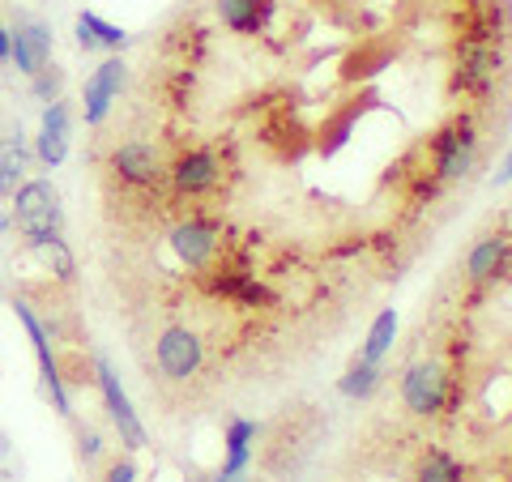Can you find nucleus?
<instances>
[{
  "label": "nucleus",
  "mask_w": 512,
  "mask_h": 482,
  "mask_svg": "<svg viewBox=\"0 0 512 482\" xmlns=\"http://www.w3.org/2000/svg\"><path fill=\"white\" fill-rule=\"evenodd\" d=\"M478 141L483 137H478L474 116H453L444 128H436V133L423 141L431 171H436L444 184L466 180V175L474 171V163H478Z\"/></svg>",
  "instance_id": "obj_1"
},
{
  "label": "nucleus",
  "mask_w": 512,
  "mask_h": 482,
  "mask_svg": "<svg viewBox=\"0 0 512 482\" xmlns=\"http://www.w3.org/2000/svg\"><path fill=\"white\" fill-rule=\"evenodd\" d=\"M508 73V56L495 43H457V69H453V94L474 103H487L495 94V82Z\"/></svg>",
  "instance_id": "obj_2"
},
{
  "label": "nucleus",
  "mask_w": 512,
  "mask_h": 482,
  "mask_svg": "<svg viewBox=\"0 0 512 482\" xmlns=\"http://www.w3.org/2000/svg\"><path fill=\"white\" fill-rule=\"evenodd\" d=\"M453 401V372L436 359H419L402 372V406L414 419H440Z\"/></svg>",
  "instance_id": "obj_3"
},
{
  "label": "nucleus",
  "mask_w": 512,
  "mask_h": 482,
  "mask_svg": "<svg viewBox=\"0 0 512 482\" xmlns=\"http://www.w3.org/2000/svg\"><path fill=\"white\" fill-rule=\"evenodd\" d=\"M9 201H13V227H18L30 244L47 239V235H60V222H64L60 192L47 180H26Z\"/></svg>",
  "instance_id": "obj_4"
},
{
  "label": "nucleus",
  "mask_w": 512,
  "mask_h": 482,
  "mask_svg": "<svg viewBox=\"0 0 512 482\" xmlns=\"http://www.w3.org/2000/svg\"><path fill=\"white\" fill-rule=\"evenodd\" d=\"M222 154L214 146H188L171 158V167H167V180L175 188V197H184V201H201V197H210V192H218L222 184Z\"/></svg>",
  "instance_id": "obj_5"
},
{
  "label": "nucleus",
  "mask_w": 512,
  "mask_h": 482,
  "mask_svg": "<svg viewBox=\"0 0 512 482\" xmlns=\"http://www.w3.org/2000/svg\"><path fill=\"white\" fill-rule=\"evenodd\" d=\"M171 252L180 256V265H188L192 273L210 269L222 256V222L205 218V214H192L184 222H175L171 227Z\"/></svg>",
  "instance_id": "obj_6"
},
{
  "label": "nucleus",
  "mask_w": 512,
  "mask_h": 482,
  "mask_svg": "<svg viewBox=\"0 0 512 482\" xmlns=\"http://www.w3.org/2000/svg\"><path fill=\"white\" fill-rule=\"evenodd\" d=\"M94 384H99V393H103V406H107V419L116 423L120 431V444L124 448H146V423L137 419V410H133V401H128L124 393V384L116 376V367H111L107 359H94Z\"/></svg>",
  "instance_id": "obj_7"
},
{
  "label": "nucleus",
  "mask_w": 512,
  "mask_h": 482,
  "mask_svg": "<svg viewBox=\"0 0 512 482\" xmlns=\"http://www.w3.org/2000/svg\"><path fill=\"white\" fill-rule=\"evenodd\" d=\"M124 82H128V64L120 56H107L99 69L86 77V86H82V120L90 128H99L111 116V107H116Z\"/></svg>",
  "instance_id": "obj_8"
},
{
  "label": "nucleus",
  "mask_w": 512,
  "mask_h": 482,
  "mask_svg": "<svg viewBox=\"0 0 512 482\" xmlns=\"http://www.w3.org/2000/svg\"><path fill=\"white\" fill-rule=\"evenodd\" d=\"M18 308V320H22V329L30 337V346H35V359H39V372H43V384H47V397H52V406L69 419L73 414V401H69V389H64V376H60V359H56V350H52V337H47V329L39 325V316L30 312V303H13Z\"/></svg>",
  "instance_id": "obj_9"
},
{
  "label": "nucleus",
  "mask_w": 512,
  "mask_h": 482,
  "mask_svg": "<svg viewBox=\"0 0 512 482\" xmlns=\"http://www.w3.org/2000/svg\"><path fill=\"white\" fill-rule=\"evenodd\" d=\"M158 372H163L167 380L175 384H184L201 372V363H205V346H201V337L184 329V325H175V329H163V337H158Z\"/></svg>",
  "instance_id": "obj_10"
},
{
  "label": "nucleus",
  "mask_w": 512,
  "mask_h": 482,
  "mask_svg": "<svg viewBox=\"0 0 512 482\" xmlns=\"http://www.w3.org/2000/svg\"><path fill=\"white\" fill-rule=\"evenodd\" d=\"M111 175L128 188H154L167 175V167L150 141H124V146L111 150Z\"/></svg>",
  "instance_id": "obj_11"
},
{
  "label": "nucleus",
  "mask_w": 512,
  "mask_h": 482,
  "mask_svg": "<svg viewBox=\"0 0 512 482\" xmlns=\"http://www.w3.org/2000/svg\"><path fill=\"white\" fill-rule=\"evenodd\" d=\"M512 265V235L508 231H491L478 235V244L466 252V282L470 286H491L500 282Z\"/></svg>",
  "instance_id": "obj_12"
},
{
  "label": "nucleus",
  "mask_w": 512,
  "mask_h": 482,
  "mask_svg": "<svg viewBox=\"0 0 512 482\" xmlns=\"http://www.w3.org/2000/svg\"><path fill=\"white\" fill-rule=\"evenodd\" d=\"M9 60L18 64V73H26V77L47 69V64H52V30L35 18L18 22L9 30Z\"/></svg>",
  "instance_id": "obj_13"
},
{
  "label": "nucleus",
  "mask_w": 512,
  "mask_h": 482,
  "mask_svg": "<svg viewBox=\"0 0 512 482\" xmlns=\"http://www.w3.org/2000/svg\"><path fill=\"white\" fill-rule=\"evenodd\" d=\"M35 154H39L43 167H60L64 154H69V107H64V99H56V103L43 107L39 137H35Z\"/></svg>",
  "instance_id": "obj_14"
},
{
  "label": "nucleus",
  "mask_w": 512,
  "mask_h": 482,
  "mask_svg": "<svg viewBox=\"0 0 512 482\" xmlns=\"http://www.w3.org/2000/svg\"><path fill=\"white\" fill-rule=\"evenodd\" d=\"M214 5L222 26L244 39H256L269 26V18H274V0H214Z\"/></svg>",
  "instance_id": "obj_15"
},
{
  "label": "nucleus",
  "mask_w": 512,
  "mask_h": 482,
  "mask_svg": "<svg viewBox=\"0 0 512 482\" xmlns=\"http://www.w3.org/2000/svg\"><path fill=\"white\" fill-rule=\"evenodd\" d=\"M367 103H376L372 94H363V99H350L346 107L333 111V116H325V124L316 128V150L325 154V158L338 154L346 141H350V133H355V120L363 116V107H367Z\"/></svg>",
  "instance_id": "obj_16"
},
{
  "label": "nucleus",
  "mask_w": 512,
  "mask_h": 482,
  "mask_svg": "<svg viewBox=\"0 0 512 482\" xmlns=\"http://www.w3.org/2000/svg\"><path fill=\"white\" fill-rule=\"evenodd\" d=\"M77 47L82 52H124L128 47V35L120 26H111V22H103L99 13H90V9H82L77 13Z\"/></svg>",
  "instance_id": "obj_17"
},
{
  "label": "nucleus",
  "mask_w": 512,
  "mask_h": 482,
  "mask_svg": "<svg viewBox=\"0 0 512 482\" xmlns=\"http://www.w3.org/2000/svg\"><path fill=\"white\" fill-rule=\"evenodd\" d=\"M414 482H466V465L448 453V448L431 444L414 461Z\"/></svg>",
  "instance_id": "obj_18"
},
{
  "label": "nucleus",
  "mask_w": 512,
  "mask_h": 482,
  "mask_svg": "<svg viewBox=\"0 0 512 482\" xmlns=\"http://www.w3.org/2000/svg\"><path fill=\"white\" fill-rule=\"evenodd\" d=\"M256 436H261V431H256V423H248V419H231L227 423V465H222L218 474H244L248 465H252V444H256Z\"/></svg>",
  "instance_id": "obj_19"
},
{
  "label": "nucleus",
  "mask_w": 512,
  "mask_h": 482,
  "mask_svg": "<svg viewBox=\"0 0 512 482\" xmlns=\"http://www.w3.org/2000/svg\"><path fill=\"white\" fill-rule=\"evenodd\" d=\"M389 60H393L389 47L367 39V43H359L355 52L342 60V82H363V77H376L380 69H389Z\"/></svg>",
  "instance_id": "obj_20"
},
{
  "label": "nucleus",
  "mask_w": 512,
  "mask_h": 482,
  "mask_svg": "<svg viewBox=\"0 0 512 482\" xmlns=\"http://www.w3.org/2000/svg\"><path fill=\"white\" fill-rule=\"evenodd\" d=\"M26 163H30V150H26V141H22V137L0 141V197H13V192L22 188Z\"/></svg>",
  "instance_id": "obj_21"
},
{
  "label": "nucleus",
  "mask_w": 512,
  "mask_h": 482,
  "mask_svg": "<svg viewBox=\"0 0 512 482\" xmlns=\"http://www.w3.org/2000/svg\"><path fill=\"white\" fill-rule=\"evenodd\" d=\"M393 342H397V312L384 308V312L372 320V329H367V342H363V350H359V359H363V363H380V359L393 350Z\"/></svg>",
  "instance_id": "obj_22"
},
{
  "label": "nucleus",
  "mask_w": 512,
  "mask_h": 482,
  "mask_svg": "<svg viewBox=\"0 0 512 482\" xmlns=\"http://www.w3.org/2000/svg\"><path fill=\"white\" fill-rule=\"evenodd\" d=\"M380 384H384L380 363H363V359H355V363H350V372L338 380V393L350 397V401H367V397L380 389Z\"/></svg>",
  "instance_id": "obj_23"
},
{
  "label": "nucleus",
  "mask_w": 512,
  "mask_h": 482,
  "mask_svg": "<svg viewBox=\"0 0 512 482\" xmlns=\"http://www.w3.org/2000/svg\"><path fill=\"white\" fill-rule=\"evenodd\" d=\"M35 248L39 256H43V265L56 273L60 282H73V273H77V261H73V252H69V244H64L60 235H47V239H35Z\"/></svg>",
  "instance_id": "obj_24"
},
{
  "label": "nucleus",
  "mask_w": 512,
  "mask_h": 482,
  "mask_svg": "<svg viewBox=\"0 0 512 482\" xmlns=\"http://www.w3.org/2000/svg\"><path fill=\"white\" fill-rule=\"evenodd\" d=\"M30 82H35V94H39V99L56 103V99H60V90H64V73L56 69V64H47V69H39L35 77H30Z\"/></svg>",
  "instance_id": "obj_25"
},
{
  "label": "nucleus",
  "mask_w": 512,
  "mask_h": 482,
  "mask_svg": "<svg viewBox=\"0 0 512 482\" xmlns=\"http://www.w3.org/2000/svg\"><path fill=\"white\" fill-rule=\"evenodd\" d=\"M137 478V465H133V457H116L107 465V478L103 482H133Z\"/></svg>",
  "instance_id": "obj_26"
},
{
  "label": "nucleus",
  "mask_w": 512,
  "mask_h": 482,
  "mask_svg": "<svg viewBox=\"0 0 512 482\" xmlns=\"http://www.w3.org/2000/svg\"><path fill=\"white\" fill-rule=\"evenodd\" d=\"M77 444H82V457L86 461H99V453H103V440H99V431H77Z\"/></svg>",
  "instance_id": "obj_27"
},
{
  "label": "nucleus",
  "mask_w": 512,
  "mask_h": 482,
  "mask_svg": "<svg viewBox=\"0 0 512 482\" xmlns=\"http://www.w3.org/2000/svg\"><path fill=\"white\" fill-rule=\"evenodd\" d=\"M491 184H495V188H500V184H512V154H508L504 163H500V171L491 175Z\"/></svg>",
  "instance_id": "obj_28"
},
{
  "label": "nucleus",
  "mask_w": 512,
  "mask_h": 482,
  "mask_svg": "<svg viewBox=\"0 0 512 482\" xmlns=\"http://www.w3.org/2000/svg\"><path fill=\"white\" fill-rule=\"evenodd\" d=\"M5 60H9V30L0 26V64H5Z\"/></svg>",
  "instance_id": "obj_29"
}]
</instances>
